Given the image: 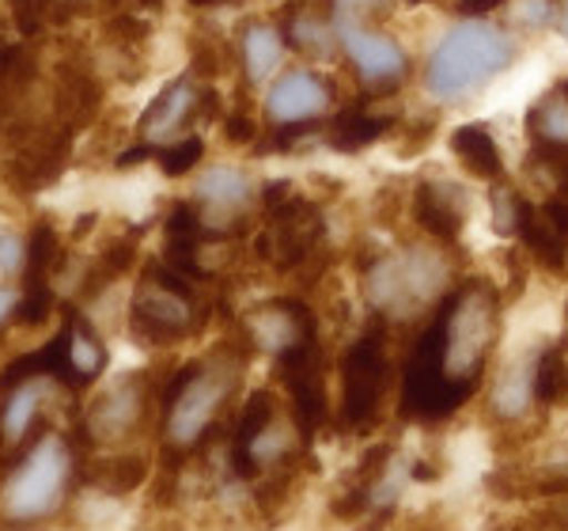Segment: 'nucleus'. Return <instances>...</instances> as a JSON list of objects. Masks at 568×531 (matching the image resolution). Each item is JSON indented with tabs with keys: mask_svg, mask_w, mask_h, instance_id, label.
<instances>
[{
	"mask_svg": "<svg viewBox=\"0 0 568 531\" xmlns=\"http://www.w3.org/2000/svg\"><path fill=\"white\" fill-rule=\"evenodd\" d=\"M535 399L542 407H565L568 402V357L561 345H549L535 361Z\"/></svg>",
	"mask_w": 568,
	"mask_h": 531,
	"instance_id": "24",
	"label": "nucleus"
},
{
	"mask_svg": "<svg viewBox=\"0 0 568 531\" xmlns=\"http://www.w3.org/2000/svg\"><path fill=\"white\" fill-rule=\"evenodd\" d=\"M527 133L538 144H568V80L554 88L527 111Z\"/></svg>",
	"mask_w": 568,
	"mask_h": 531,
	"instance_id": "23",
	"label": "nucleus"
},
{
	"mask_svg": "<svg viewBox=\"0 0 568 531\" xmlns=\"http://www.w3.org/2000/svg\"><path fill=\"white\" fill-rule=\"evenodd\" d=\"M530 395H535V364H516V369L504 372V380L493 391V407H497L500 418H519Z\"/></svg>",
	"mask_w": 568,
	"mask_h": 531,
	"instance_id": "25",
	"label": "nucleus"
},
{
	"mask_svg": "<svg viewBox=\"0 0 568 531\" xmlns=\"http://www.w3.org/2000/svg\"><path fill=\"white\" fill-rule=\"evenodd\" d=\"M334 103V88L329 80L318 77L315 69H288L273 80V88L265 91V114L273 126L284 122H311L323 118Z\"/></svg>",
	"mask_w": 568,
	"mask_h": 531,
	"instance_id": "12",
	"label": "nucleus"
},
{
	"mask_svg": "<svg viewBox=\"0 0 568 531\" xmlns=\"http://www.w3.org/2000/svg\"><path fill=\"white\" fill-rule=\"evenodd\" d=\"M220 122H224V137H227V144H258V137H262V126L254 122L251 114L246 111H227L224 118H220Z\"/></svg>",
	"mask_w": 568,
	"mask_h": 531,
	"instance_id": "33",
	"label": "nucleus"
},
{
	"mask_svg": "<svg viewBox=\"0 0 568 531\" xmlns=\"http://www.w3.org/2000/svg\"><path fill=\"white\" fill-rule=\"evenodd\" d=\"M466 190H459L455 182H444V179H420L417 190H414V221L425 228L433 240L439 243H455L466 224Z\"/></svg>",
	"mask_w": 568,
	"mask_h": 531,
	"instance_id": "13",
	"label": "nucleus"
},
{
	"mask_svg": "<svg viewBox=\"0 0 568 531\" xmlns=\"http://www.w3.org/2000/svg\"><path fill=\"white\" fill-rule=\"evenodd\" d=\"M519 201H524V194H516V190L504 187V182H497V187H493V228H497L500 236H516Z\"/></svg>",
	"mask_w": 568,
	"mask_h": 531,
	"instance_id": "31",
	"label": "nucleus"
},
{
	"mask_svg": "<svg viewBox=\"0 0 568 531\" xmlns=\"http://www.w3.org/2000/svg\"><path fill=\"white\" fill-rule=\"evenodd\" d=\"M190 4H197V8H209V4H232V0H190Z\"/></svg>",
	"mask_w": 568,
	"mask_h": 531,
	"instance_id": "39",
	"label": "nucleus"
},
{
	"mask_svg": "<svg viewBox=\"0 0 568 531\" xmlns=\"http://www.w3.org/2000/svg\"><path fill=\"white\" fill-rule=\"evenodd\" d=\"M452 152L459 163L478 179H504V156L493 141V133L481 122H466L452 133Z\"/></svg>",
	"mask_w": 568,
	"mask_h": 531,
	"instance_id": "21",
	"label": "nucleus"
},
{
	"mask_svg": "<svg viewBox=\"0 0 568 531\" xmlns=\"http://www.w3.org/2000/svg\"><path fill=\"white\" fill-rule=\"evenodd\" d=\"M194 198H197V206H205L213 217H232L254 198V182L246 171L227 168V163H216V168H209L197 176Z\"/></svg>",
	"mask_w": 568,
	"mask_h": 531,
	"instance_id": "18",
	"label": "nucleus"
},
{
	"mask_svg": "<svg viewBox=\"0 0 568 531\" xmlns=\"http://www.w3.org/2000/svg\"><path fill=\"white\" fill-rule=\"evenodd\" d=\"M201 156H205V137L190 133V137H179V141H171V144H160L155 163H160V171L168 179H182V176H190V171L197 168Z\"/></svg>",
	"mask_w": 568,
	"mask_h": 531,
	"instance_id": "27",
	"label": "nucleus"
},
{
	"mask_svg": "<svg viewBox=\"0 0 568 531\" xmlns=\"http://www.w3.org/2000/svg\"><path fill=\"white\" fill-rule=\"evenodd\" d=\"M447 281V262L428 247H409L402 254L375 262L368 270V300L375 315L383 319H402L414 315L417 308H425L428 300L444 289Z\"/></svg>",
	"mask_w": 568,
	"mask_h": 531,
	"instance_id": "5",
	"label": "nucleus"
},
{
	"mask_svg": "<svg viewBox=\"0 0 568 531\" xmlns=\"http://www.w3.org/2000/svg\"><path fill=\"white\" fill-rule=\"evenodd\" d=\"M436 334H439V361L444 377L459 388L478 391L485 357L497 345L500 331V297L489 281L470 278L455 292H447L436 311Z\"/></svg>",
	"mask_w": 568,
	"mask_h": 531,
	"instance_id": "1",
	"label": "nucleus"
},
{
	"mask_svg": "<svg viewBox=\"0 0 568 531\" xmlns=\"http://www.w3.org/2000/svg\"><path fill=\"white\" fill-rule=\"evenodd\" d=\"M277 377L288 388L292 414L304 433V441L315 437L318 425H326L329 402H326V357L318 345V334L296 338L292 345H284L277 353Z\"/></svg>",
	"mask_w": 568,
	"mask_h": 531,
	"instance_id": "9",
	"label": "nucleus"
},
{
	"mask_svg": "<svg viewBox=\"0 0 568 531\" xmlns=\"http://www.w3.org/2000/svg\"><path fill=\"white\" fill-rule=\"evenodd\" d=\"M394 130V122L387 114H375L368 103H353V107H345V111H337L334 118L326 122V144L334 152H361V149H368V144L375 141H383Z\"/></svg>",
	"mask_w": 568,
	"mask_h": 531,
	"instance_id": "17",
	"label": "nucleus"
},
{
	"mask_svg": "<svg viewBox=\"0 0 568 531\" xmlns=\"http://www.w3.org/2000/svg\"><path fill=\"white\" fill-rule=\"evenodd\" d=\"M390 383L387 319L375 315L342 357V421L349 429H372Z\"/></svg>",
	"mask_w": 568,
	"mask_h": 531,
	"instance_id": "6",
	"label": "nucleus"
},
{
	"mask_svg": "<svg viewBox=\"0 0 568 531\" xmlns=\"http://www.w3.org/2000/svg\"><path fill=\"white\" fill-rule=\"evenodd\" d=\"M557 20H561V34H565V39H568V0H565V4H561V16H557Z\"/></svg>",
	"mask_w": 568,
	"mask_h": 531,
	"instance_id": "38",
	"label": "nucleus"
},
{
	"mask_svg": "<svg viewBox=\"0 0 568 531\" xmlns=\"http://www.w3.org/2000/svg\"><path fill=\"white\" fill-rule=\"evenodd\" d=\"M542 217H546V221H549V224H554V228H557V232H561V236H565V240H568V198H565V194L549 198V201H546V206H542Z\"/></svg>",
	"mask_w": 568,
	"mask_h": 531,
	"instance_id": "35",
	"label": "nucleus"
},
{
	"mask_svg": "<svg viewBox=\"0 0 568 531\" xmlns=\"http://www.w3.org/2000/svg\"><path fill=\"white\" fill-rule=\"evenodd\" d=\"M65 331H69V361H72V377H77V391H84L99 380V372H103L106 350L77 304L65 308Z\"/></svg>",
	"mask_w": 568,
	"mask_h": 531,
	"instance_id": "19",
	"label": "nucleus"
},
{
	"mask_svg": "<svg viewBox=\"0 0 568 531\" xmlns=\"http://www.w3.org/2000/svg\"><path fill=\"white\" fill-rule=\"evenodd\" d=\"M243 357L232 361H186L163 383V410H168V444L194 448L209 437L216 414L224 410L235 388Z\"/></svg>",
	"mask_w": 568,
	"mask_h": 531,
	"instance_id": "4",
	"label": "nucleus"
},
{
	"mask_svg": "<svg viewBox=\"0 0 568 531\" xmlns=\"http://www.w3.org/2000/svg\"><path fill=\"white\" fill-rule=\"evenodd\" d=\"M16 304H20V292L16 289H0V323L16 315Z\"/></svg>",
	"mask_w": 568,
	"mask_h": 531,
	"instance_id": "37",
	"label": "nucleus"
},
{
	"mask_svg": "<svg viewBox=\"0 0 568 531\" xmlns=\"http://www.w3.org/2000/svg\"><path fill=\"white\" fill-rule=\"evenodd\" d=\"M561 16V8H557V0H519L516 12H511V23L524 27V31H546L549 23Z\"/></svg>",
	"mask_w": 568,
	"mask_h": 531,
	"instance_id": "30",
	"label": "nucleus"
},
{
	"mask_svg": "<svg viewBox=\"0 0 568 531\" xmlns=\"http://www.w3.org/2000/svg\"><path fill=\"white\" fill-rule=\"evenodd\" d=\"M106 42L114 46V50L130 53V58H136L141 53V46L152 39V23L144 12H130V8H118V12L106 16Z\"/></svg>",
	"mask_w": 568,
	"mask_h": 531,
	"instance_id": "26",
	"label": "nucleus"
},
{
	"mask_svg": "<svg viewBox=\"0 0 568 531\" xmlns=\"http://www.w3.org/2000/svg\"><path fill=\"white\" fill-rule=\"evenodd\" d=\"M205 323L197 308V281L168 259H152L130 304V331L144 345H175Z\"/></svg>",
	"mask_w": 568,
	"mask_h": 531,
	"instance_id": "3",
	"label": "nucleus"
},
{
	"mask_svg": "<svg viewBox=\"0 0 568 531\" xmlns=\"http://www.w3.org/2000/svg\"><path fill=\"white\" fill-rule=\"evenodd\" d=\"M516 240L527 243V251L535 254L538 262L549 266V270H565L568 262V240L557 232L554 224L542 217V209L530 206L524 198L519 201V224H516Z\"/></svg>",
	"mask_w": 568,
	"mask_h": 531,
	"instance_id": "20",
	"label": "nucleus"
},
{
	"mask_svg": "<svg viewBox=\"0 0 568 531\" xmlns=\"http://www.w3.org/2000/svg\"><path fill=\"white\" fill-rule=\"evenodd\" d=\"M227 61H232V53H227V46L220 42L216 34H209V31L190 34V77L216 80L220 72L227 69Z\"/></svg>",
	"mask_w": 568,
	"mask_h": 531,
	"instance_id": "29",
	"label": "nucleus"
},
{
	"mask_svg": "<svg viewBox=\"0 0 568 531\" xmlns=\"http://www.w3.org/2000/svg\"><path fill=\"white\" fill-rule=\"evenodd\" d=\"M281 39L284 46H292V50L304 53L311 61H329L337 46L329 4L318 8L315 0H296V4H288L281 12Z\"/></svg>",
	"mask_w": 568,
	"mask_h": 531,
	"instance_id": "15",
	"label": "nucleus"
},
{
	"mask_svg": "<svg viewBox=\"0 0 568 531\" xmlns=\"http://www.w3.org/2000/svg\"><path fill=\"white\" fill-rule=\"evenodd\" d=\"M144 414V383L141 377H122L88 407L84 421H80V437L88 444H106L122 441L136 429V421Z\"/></svg>",
	"mask_w": 568,
	"mask_h": 531,
	"instance_id": "11",
	"label": "nucleus"
},
{
	"mask_svg": "<svg viewBox=\"0 0 568 531\" xmlns=\"http://www.w3.org/2000/svg\"><path fill=\"white\" fill-rule=\"evenodd\" d=\"M334 16V31H337V42L342 50L349 53L356 77L361 84L368 88L364 99H379V96H390L394 84L409 72V58L390 34L375 31L368 16H356V12H342V8H329Z\"/></svg>",
	"mask_w": 568,
	"mask_h": 531,
	"instance_id": "8",
	"label": "nucleus"
},
{
	"mask_svg": "<svg viewBox=\"0 0 568 531\" xmlns=\"http://www.w3.org/2000/svg\"><path fill=\"white\" fill-rule=\"evenodd\" d=\"M53 118L65 126L69 133L88 130L91 122L103 111V77L91 66V58L84 53H69L53 66Z\"/></svg>",
	"mask_w": 568,
	"mask_h": 531,
	"instance_id": "10",
	"label": "nucleus"
},
{
	"mask_svg": "<svg viewBox=\"0 0 568 531\" xmlns=\"http://www.w3.org/2000/svg\"><path fill=\"white\" fill-rule=\"evenodd\" d=\"M141 479H144L141 455H118V460H106L91 471V487L106 493H130L133 487H141Z\"/></svg>",
	"mask_w": 568,
	"mask_h": 531,
	"instance_id": "28",
	"label": "nucleus"
},
{
	"mask_svg": "<svg viewBox=\"0 0 568 531\" xmlns=\"http://www.w3.org/2000/svg\"><path fill=\"white\" fill-rule=\"evenodd\" d=\"M504 0H459V12L463 16H485L493 12V8H500Z\"/></svg>",
	"mask_w": 568,
	"mask_h": 531,
	"instance_id": "36",
	"label": "nucleus"
},
{
	"mask_svg": "<svg viewBox=\"0 0 568 531\" xmlns=\"http://www.w3.org/2000/svg\"><path fill=\"white\" fill-rule=\"evenodd\" d=\"M155 152H160V144H152V141L125 144V149L114 156V168L125 171V168H136V163H149V160H155Z\"/></svg>",
	"mask_w": 568,
	"mask_h": 531,
	"instance_id": "34",
	"label": "nucleus"
},
{
	"mask_svg": "<svg viewBox=\"0 0 568 531\" xmlns=\"http://www.w3.org/2000/svg\"><path fill=\"white\" fill-rule=\"evenodd\" d=\"M197 99H201V84L197 77H175L160 96L149 103V111L141 114V133L144 141L160 144L171 141L179 130H186L190 122H197Z\"/></svg>",
	"mask_w": 568,
	"mask_h": 531,
	"instance_id": "14",
	"label": "nucleus"
},
{
	"mask_svg": "<svg viewBox=\"0 0 568 531\" xmlns=\"http://www.w3.org/2000/svg\"><path fill=\"white\" fill-rule=\"evenodd\" d=\"M516 46L489 23H459L436 42L425 66V88L433 99H463L511 69Z\"/></svg>",
	"mask_w": 568,
	"mask_h": 531,
	"instance_id": "2",
	"label": "nucleus"
},
{
	"mask_svg": "<svg viewBox=\"0 0 568 531\" xmlns=\"http://www.w3.org/2000/svg\"><path fill=\"white\" fill-rule=\"evenodd\" d=\"M72 479V452L61 437H42L27 455L16 460L8 479L4 509L12 520H42L58 509Z\"/></svg>",
	"mask_w": 568,
	"mask_h": 531,
	"instance_id": "7",
	"label": "nucleus"
},
{
	"mask_svg": "<svg viewBox=\"0 0 568 531\" xmlns=\"http://www.w3.org/2000/svg\"><path fill=\"white\" fill-rule=\"evenodd\" d=\"M27 262V236L16 228H0V273L4 278H20Z\"/></svg>",
	"mask_w": 568,
	"mask_h": 531,
	"instance_id": "32",
	"label": "nucleus"
},
{
	"mask_svg": "<svg viewBox=\"0 0 568 531\" xmlns=\"http://www.w3.org/2000/svg\"><path fill=\"white\" fill-rule=\"evenodd\" d=\"M273 418H277L273 391H251V399L243 402L240 418H235V425H232V471L240 474V479H254V474L262 471V467L254 463L251 448L273 429Z\"/></svg>",
	"mask_w": 568,
	"mask_h": 531,
	"instance_id": "16",
	"label": "nucleus"
},
{
	"mask_svg": "<svg viewBox=\"0 0 568 531\" xmlns=\"http://www.w3.org/2000/svg\"><path fill=\"white\" fill-rule=\"evenodd\" d=\"M4 130H8V122H4V114H0V141H4Z\"/></svg>",
	"mask_w": 568,
	"mask_h": 531,
	"instance_id": "40",
	"label": "nucleus"
},
{
	"mask_svg": "<svg viewBox=\"0 0 568 531\" xmlns=\"http://www.w3.org/2000/svg\"><path fill=\"white\" fill-rule=\"evenodd\" d=\"M284 58V39L281 27L270 23H251L243 31V72L251 84H265V80L277 72Z\"/></svg>",
	"mask_w": 568,
	"mask_h": 531,
	"instance_id": "22",
	"label": "nucleus"
}]
</instances>
